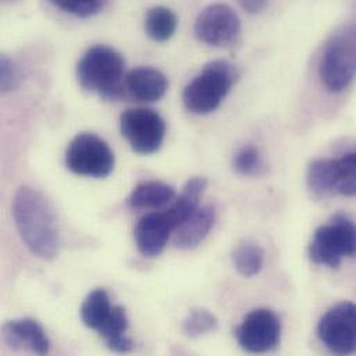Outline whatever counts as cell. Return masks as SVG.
<instances>
[{
	"mask_svg": "<svg viewBox=\"0 0 356 356\" xmlns=\"http://www.w3.org/2000/svg\"><path fill=\"white\" fill-rule=\"evenodd\" d=\"M13 216L21 238L35 255L46 261L58 255L57 219L40 191L29 186L19 187L13 201Z\"/></svg>",
	"mask_w": 356,
	"mask_h": 356,
	"instance_id": "1",
	"label": "cell"
},
{
	"mask_svg": "<svg viewBox=\"0 0 356 356\" xmlns=\"http://www.w3.org/2000/svg\"><path fill=\"white\" fill-rule=\"evenodd\" d=\"M76 76L85 90L95 92L104 99H121L125 92V60L108 46L90 47L81 58Z\"/></svg>",
	"mask_w": 356,
	"mask_h": 356,
	"instance_id": "2",
	"label": "cell"
},
{
	"mask_svg": "<svg viewBox=\"0 0 356 356\" xmlns=\"http://www.w3.org/2000/svg\"><path fill=\"white\" fill-rule=\"evenodd\" d=\"M238 78L237 68L225 60L208 63L184 88V107L198 115L215 111Z\"/></svg>",
	"mask_w": 356,
	"mask_h": 356,
	"instance_id": "3",
	"label": "cell"
},
{
	"mask_svg": "<svg viewBox=\"0 0 356 356\" xmlns=\"http://www.w3.org/2000/svg\"><path fill=\"white\" fill-rule=\"evenodd\" d=\"M319 76L330 93L344 92L356 78V29L348 24L327 42L321 64Z\"/></svg>",
	"mask_w": 356,
	"mask_h": 356,
	"instance_id": "4",
	"label": "cell"
},
{
	"mask_svg": "<svg viewBox=\"0 0 356 356\" xmlns=\"http://www.w3.org/2000/svg\"><path fill=\"white\" fill-rule=\"evenodd\" d=\"M309 257L315 264L329 268L356 257L355 222L340 213L318 227L309 244Z\"/></svg>",
	"mask_w": 356,
	"mask_h": 356,
	"instance_id": "5",
	"label": "cell"
},
{
	"mask_svg": "<svg viewBox=\"0 0 356 356\" xmlns=\"http://www.w3.org/2000/svg\"><path fill=\"white\" fill-rule=\"evenodd\" d=\"M67 168L81 177L107 178L115 165V157L110 146L93 134L75 136L65 152Z\"/></svg>",
	"mask_w": 356,
	"mask_h": 356,
	"instance_id": "6",
	"label": "cell"
},
{
	"mask_svg": "<svg viewBox=\"0 0 356 356\" xmlns=\"http://www.w3.org/2000/svg\"><path fill=\"white\" fill-rule=\"evenodd\" d=\"M121 134L131 149L143 156L157 153L165 138L167 127L163 117L150 108H131L121 115Z\"/></svg>",
	"mask_w": 356,
	"mask_h": 356,
	"instance_id": "7",
	"label": "cell"
},
{
	"mask_svg": "<svg viewBox=\"0 0 356 356\" xmlns=\"http://www.w3.org/2000/svg\"><path fill=\"white\" fill-rule=\"evenodd\" d=\"M318 337L334 354L356 353V304L340 302L319 321Z\"/></svg>",
	"mask_w": 356,
	"mask_h": 356,
	"instance_id": "8",
	"label": "cell"
},
{
	"mask_svg": "<svg viewBox=\"0 0 356 356\" xmlns=\"http://www.w3.org/2000/svg\"><path fill=\"white\" fill-rule=\"evenodd\" d=\"M280 334V319L268 308L251 311L236 329L238 346L251 354H264L272 351L277 347Z\"/></svg>",
	"mask_w": 356,
	"mask_h": 356,
	"instance_id": "9",
	"label": "cell"
},
{
	"mask_svg": "<svg viewBox=\"0 0 356 356\" xmlns=\"http://www.w3.org/2000/svg\"><path fill=\"white\" fill-rule=\"evenodd\" d=\"M194 32L198 40L209 46H226L238 35L240 19L229 6L211 4L197 17Z\"/></svg>",
	"mask_w": 356,
	"mask_h": 356,
	"instance_id": "10",
	"label": "cell"
},
{
	"mask_svg": "<svg viewBox=\"0 0 356 356\" xmlns=\"http://www.w3.org/2000/svg\"><path fill=\"white\" fill-rule=\"evenodd\" d=\"M177 227L178 223L170 209L147 213L138 222L135 229V241L139 252L146 258L159 257Z\"/></svg>",
	"mask_w": 356,
	"mask_h": 356,
	"instance_id": "11",
	"label": "cell"
},
{
	"mask_svg": "<svg viewBox=\"0 0 356 356\" xmlns=\"http://www.w3.org/2000/svg\"><path fill=\"white\" fill-rule=\"evenodd\" d=\"M3 339L14 350L24 348L38 355H46L50 351V341L43 327L29 318L7 322L3 326Z\"/></svg>",
	"mask_w": 356,
	"mask_h": 356,
	"instance_id": "12",
	"label": "cell"
},
{
	"mask_svg": "<svg viewBox=\"0 0 356 356\" xmlns=\"http://www.w3.org/2000/svg\"><path fill=\"white\" fill-rule=\"evenodd\" d=\"M168 86L167 76L150 67L135 68L125 76V92L138 102H157L164 97Z\"/></svg>",
	"mask_w": 356,
	"mask_h": 356,
	"instance_id": "13",
	"label": "cell"
},
{
	"mask_svg": "<svg viewBox=\"0 0 356 356\" xmlns=\"http://www.w3.org/2000/svg\"><path fill=\"white\" fill-rule=\"evenodd\" d=\"M215 223V208L212 205H200L175 230L174 244L179 250H193L198 247L208 236Z\"/></svg>",
	"mask_w": 356,
	"mask_h": 356,
	"instance_id": "14",
	"label": "cell"
},
{
	"mask_svg": "<svg viewBox=\"0 0 356 356\" xmlns=\"http://www.w3.org/2000/svg\"><path fill=\"white\" fill-rule=\"evenodd\" d=\"M175 200V188L164 181L150 180L138 184L128 198L134 209H157Z\"/></svg>",
	"mask_w": 356,
	"mask_h": 356,
	"instance_id": "15",
	"label": "cell"
},
{
	"mask_svg": "<svg viewBox=\"0 0 356 356\" xmlns=\"http://www.w3.org/2000/svg\"><path fill=\"white\" fill-rule=\"evenodd\" d=\"M128 327L129 319L125 308L114 305L108 321L97 333L104 339L111 351L125 354L132 350V341L127 336Z\"/></svg>",
	"mask_w": 356,
	"mask_h": 356,
	"instance_id": "16",
	"label": "cell"
},
{
	"mask_svg": "<svg viewBox=\"0 0 356 356\" xmlns=\"http://www.w3.org/2000/svg\"><path fill=\"white\" fill-rule=\"evenodd\" d=\"M333 194L356 195V152L327 160Z\"/></svg>",
	"mask_w": 356,
	"mask_h": 356,
	"instance_id": "17",
	"label": "cell"
},
{
	"mask_svg": "<svg viewBox=\"0 0 356 356\" xmlns=\"http://www.w3.org/2000/svg\"><path fill=\"white\" fill-rule=\"evenodd\" d=\"M114 305L106 290L99 289L92 291L81 307V318L86 327L99 332L108 321Z\"/></svg>",
	"mask_w": 356,
	"mask_h": 356,
	"instance_id": "18",
	"label": "cell"
},
{
	"mask_svg": "<svg viewBox=\"0 0 356 356\" xmlns=\"http://www.w3.org/2000/svg\"><path fill=\"white\" fill-rule=\"evenodd\" d=\"M207 186H208V181L205 178L197 177V178L190 179L186 183V186L183 187L180 195L168 208L170 212L172 213V216L175 218L178 227L200 207V201H201V197H202Z\"/></svg>",
	"mask_w": 356,
	"mask_h": 356,
	"instance_id": "19",
	"label": "cell"
},
{
	"mask_svg": "<svg viewBox=\"0 0 356 356\" xmlns=\"http://www.w3.org/2000/svg\"><path fill=\"white\" fill-rule=\"evenodd\" d=\"M178 26V18L175 13L164 6L153 7L147 11L146 19H145V28L147 35L157 40V42H165L171 39L177 31Z\"/></svg>",
	"mask_w": 356,
	"mask_h": 356,
	"instance_id": "20",
	"label": "cell"
},
{
	"mask_svg": "<svg viewBox=\"0 0 356 356\" xmlns=\"http://www.w3.org/2000/svg\"><path fill=\"white\" fill-rule=\"evenodd\" d=\"M232 261L236 270L244 277H254L257 276L262 268L265 261L264 250L255 243H241L238 244L233 254Z\"/></svg>",
	"mask_w": 356,
	"mask_h": 356,
	"instance_id": "21",
	"label": "cell"
},
{
	"mask_svg": "<svg viewBox=\"0 0 356 356\" xmlns=\"http://www.w3.org/2000/svg\"><path fill=\"white\" fill-rule=\"evenodd\" d=\"M218 319L205 308H193L183 321V333L190 339H198L216 332Z\"/></svg>",
	"mask_w": 356,
	"mask_h": 356,
	"instance_id": "22",
	"label": "cell"
},
{
	"mask_svg": "<svg viewBox=\"0 0 356 356\" xmlns=\"http://www.w3.org/2000/svg\"><path fill=\"white\" fill-rule=\"evenodd\" d=\"M262 168V157L258 149L245 146L233 157V170L241 177H254Z\"/></svg>",
	"mask_w": 356,
	"mask_h": 356,
	"instance_id": "23",
	"label": "cell"
},
{
	"mask_svg": "<svg viewBox=\"0 0 356 356\" xmlns=\"http://www.w3.org/2000/svg\"><path fill=\"white\" fill-rule=\"evenodd\" d=\"M58 8L76 17H90L97 14L107 0H50Z\"/></svg>",
	"mask_w": 356,
	"mask_h": 356,
	"instance_id": "24",
	"label": "cell"
},
{
	"mask_svg": "<svg viewBox=\"0 0 356 356\" xmlns=\"http://www.w3.org/2000/svg\"><path fill=\"white\" fill-rule=\"evenodd\" d=\"M0 83L3 92L14 90L21 82L19 68L7 57L1 56V67H0Z\"/></svg>",
	"mask_w": 356,
	"mask_h": 356,
	"instance_id": "25",
	"label": "cell"
},
{
	"mask_svg": "<svg viewBox=\"0 0 356 356\" xmlns=\"http://www.w3.org/2000/svg\"><path fill=\"white\" fill-rule=\"evenodd\" d=\"M237 1L241 6V8L250 14H258L264 11L269 4V0H237Z\"/></svg>",
	"mask_w": 356,
	"mask_h": 356,
	"instance_id": "26",
	"label": "cell"
},
{
	"mask_svg": "<svg viewBox=\"0 0 356 356\" xmlns=\"http://www.w3.org/2000/svg\"><path fill=\"white\" fill-rule=\"evenodd\" d=\"M351 25H353V26H354V28H355V29H356V13H355V18H354V21H353V22H351Z\"/></svg>",
	"mask_w": 356,
	"mask_h": 356,
	"instance_id": "27",
	"label": "cell"
}]
</instances>
